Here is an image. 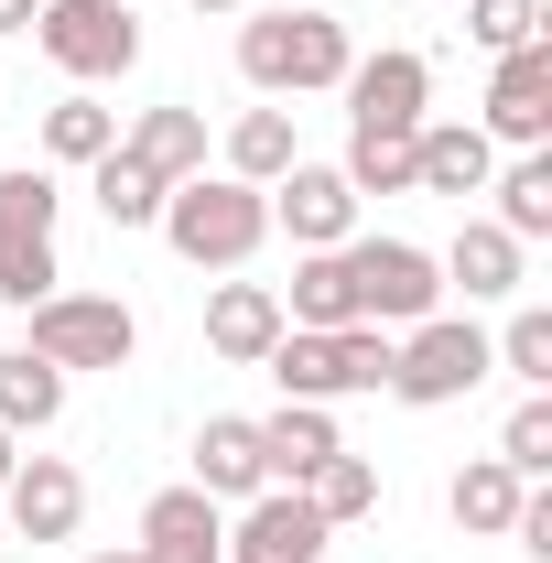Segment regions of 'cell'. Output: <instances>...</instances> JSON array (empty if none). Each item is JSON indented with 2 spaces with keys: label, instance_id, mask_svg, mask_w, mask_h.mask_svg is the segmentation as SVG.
I'll return each mask as SVG.
<instances>
[{
  "label": "cell",
  "instance_id": "cell-29",
  "mask_svg": "<svg viewBox=\"0 0 552 563\" xmlns=\"http://www.w3.org/2000/svg\"><path fill=\"white\" fill-rule=\"evenodd\" d=\"M303 498H314L325 531H357V520L379 509V466H368V455H325V466L303 477Z\"/></svg>",
  "mask_w": 552,
  "mask_h": 563
},
{
  "label": "cell",
  "instance_id": "cell-23",
  "mask_svg": "<svg viewBox=\"0 0 552 563\" xmlns=\"http://www.w3.org/2000/svg\"><path fill=\"white\" fill-rule=\"evenodd\" d=\"M66 390H76L66 368H44V357H33V347H0V422H11L22 444L66 422Z\"/></svg>",
  "mask_w": 552,
  "mask_h": 563
},
{
  "label": "cell",
  "instance_id": "cell-19",
  "mask_svg": "<svg viewBox=\"0 0 552 563\" xmlns=\"http://www.w3.org/2000/svg\"><path fill=\"white\" fill-rule=\"evenodd\" d=\"M141 174H163V185H185V174H207V109H185V98H163V109H131V131H120Z\"/></svg>",
  "mask_w": 552,
  "mask_h": 563
},
{
  "label": "cell",
  "instance_id": "cell-20",
  "mask_svg": "<svg viewBox=\"0 0 552 563\" xmlns=\"http://www.w3.org/2000/svg\"><path fill=\"white\" fill-rule=\"evenodd\" d=\"M281 336V292L272 282H217L207 292V347L228 357V368H261Z\"/></svg>",
  "mask_w": 552,
  "mask_h": 563
},
{
  "label": "cell",
  "instance_id": "cell-6",
  "mask_svg": "<svg viewBox=\"0 0 552 563\" xmlns=\"http://www.w3.org/2000/svg\"><path fill=\"white\" fill-rule=\"evenodd\" d=\"M487 379V325L477 303L466 314H422L390 336V401H412V412H444V401H466Z\"/></svg>",
  "mask_w": 552,
  "mask_h": 563
},
{
  "label": "cell",
  "instance_id": "cell-33",
  "mask_svg": "<svg viewBox=\"0 0 552 563\" xmlns=\"http://www.w3.org/2000/svg\"><path fill=\"white\" fill-rule=\"evenodd\" d=\"M509 542H520L531 563H552V488H531V498H520V520H509Z\"/></svg>",
  "mask_w": 552,
  "mask_h": 563
},
{
  "label": "cell",
  "instance_id": "cell-1",
  "mask_svg": "<svg viewBox=\"0 0 552 563\" xmlns=\"http://www.w3.org/2000/svg\"><path fill=\"white\" fill-rule=\"evenodd\" d=\"M163 250L185 261V272H250L261 250H272V196L261 185H239V174H185L174 196H163Z\"/></svg>",
  "mask_w": 552,
  "mask_h": 563
},
{
  "label": "cell",
  "instance_id": "cell-38",
  "mask_svg": "<svg viewBox=\"0 0 552 563\" xmlns=\"http://www.w3.org/2000/svg\"><path fill=\"white\" fill-rule=\"evenodd\" d=\"M131 11H141V0H131Z\"/></svg>",
  "mask_w": 552,
  "mask_h": 563
},
{
  "label": "cell",
  "instance_id": "cell-22",
  "mask_svg": "<svg viewBox=\"0 0 552 563\" xmlns=\"http://www.w3.org/2000/svg\"><path fill=\"white\" fill-rule=\"evenodd\" d=\"M520 498H531V477H509L498 455H466V466H455V488H444V509H455V531H477V542H509Z\"/></svg>",
  "mask_w": 552,
  "mask_h": 563
},
{
  "label": "cell",
  "instance_id": "cell-10",
  "mask_svg": "<svg viewBox=\"0 0 552 563\" xmlns=\"http://www.w3.org/2000/svg\"><path fill=\"white\" fill-rule=\"evenodd\" d=\"M477 131L498 141V152H552V33L520 44V55H487Z\"/></svg>",
  "mask_w": 552,
  "mask_h": 563
},
{
  "label": "cell",
  "instance_id": "cell-28",
  "mask_svg": "<svg viewBox=\"0 0 552 563\" xmlns=\"http://www.w3.org/2000/svg\"><path fill=\"white\" fill-rule=\"evenodd\" d=\"M487 368H509L520 390H552V303H509V325L487 336Z\"/></svg>",
  "mask_w": 552,
  "mask_h": 563
},
{
  "label": "cell",
  "instance_id": "cell-24",
  "mask_svg": "<svg viewBox=\"0 0 552 563\" xmlns=\"http://www.w3.org/2000/svg\"><path fill=\"white\" fill-rule=\"evenodd\" d=\"M281 292V325H357V292H346V261L336 250H292V282H272Z\"/></svg>",
  "mask_w": 552,
  "mask_h": 563
},
{
  "label": "cell",
  "instance_id": "cell-32",
  "mask_svg": "<svg viewBox=\"0 0 552 563\" xmlns=\"http://www.w3.org/2000/svg\"><path fill=\"white\" fill-rule=\"evenodd\" d=\"M346 185H357V207L368 196H412V141H379V131H346Z\"/></svg>",
  "mask_w": 552,
  "mask_h": 563
},
{
  "label": "cell",
  "instance_id": "cell-27",
  "mask_svg": "<svg viewBox=\"0 0 552 563\" xmlns=\"http://www.w3.org/2000/svg\"><path fill=\"white\" fill-rule=\"evenodd\" d=\"M87 196H98V217H109V228H152L174 185H163V174H141L131 152H98V163H87Z\"/></svg>",
  "mask_w": 552,
  "mask_h": 563
},
{
  "label": "cell",
  "instance_id": "cell-34",
  "mask_svg": "<svg viewBox=\"0 0 552 563\" xmlns=\"http://www.w3.org/2000/svg\"><path fill=\"white\" fill-rule=\"evenodd\" d=\"M76 563H152L141 542H98V553H76Z\"/></svg>",
  "mask_w": 552,
  "mask_h": 563
},
{
  "label": "cell",
  "instance_id": "cell-5",
  "mask_svg": "<svg viewBox=\"0 0 552 563\" xmlns=\"http://www.w3.org/2000/svg\"><path fill=\"white\" fill-rule=\"evenodd\" d=\"M55 174L44 163H11L0 174V303L22 314V303H44V292H66V261H55Z\"/></svg>",
  "mask_w": 552,
  "mask_h": 563
},
{
  "label": "cell",
  "instance_id": "cell-35",
  "mask_svg": "<svg viewBox=\"0 0 552 563\" xmlns=\"http://www.w3.org/2000/svg\"><path fill=\"white\" fill-rule=\"evenodd\" d=\"M33 11H44V0H0V33H33Z\"/></svg>",
  "mask_w": 552,
  "mask_h": 563
},
{
  "label": "cell",
  "instance_id": "cell-15",
  "mask_svg": "<svg viewBox=\"0 0 552 563\" xmlns=\"http://www.w3.org/2000/svg\"><path fill=\"white\" fill-rule=\"evenodd\" d=\"M131 542H141L152 563H228V509H217L207 488H152Z\"/></svg>",
  "mask_w": 552,
  "mask_h": 563
},
{
  "label": "cell",
  "instance_id": "cell-13",
  "mask_svg": "<svg viewBox=\"0 0 552 563\" xmlns=\"http://www.w3.org/2000/svg\"><path fill=\"white\" fill-rule=\"evenodd\" d=\"M76 520H87V477L66 455H22L0 477V531L11 542H76Z\"/></svg>",
  "mask_w": 552,
  "mask_h": 563
},
{
  "label": "cell",
  "instance_id": "cell-14",
  "mask_svg": "<svg viewBox=\"0 0 552 563\" xmlns=\"http://www.w3.org/2000/svg\"><path fill=\"white\" fill-rule=\"evenodd\" d=\"M433 272H444V292H466V303H520V282H531V250H520L498 217H466V228L433 250Z\"/></svg>",
  "mask_w": 552,
  "mask_h": 563
},
{
  "label": "cell",
  "instance_id": "cell-16",
  "mask_svg": "<svg viewBox=\"0 0 552 563\" xmlns=\"http://www.w3.org/2000/svg\"><path fill=\"white\" fill-rule=\"evenodd\" d=\"M487 174H498V141L477 120H422L412 131V196H487Z\"/></svg>",
  "mask_w": 552,
  "mask_h": 563
},
{
  "label": "cell",
  "instance_id": "cell-9",
  "mask_svg": "<svg viewBox=\"0 0 552 563\" xmlns=\"http://www.w3.org/2000/svg\"><path fill=\"white\" fill-rule=\"evenodd\" d=\"M336 98H346V131L412 141L422 120H433V55H412V44H379V55H357V66L336 76Z\"/></svg>",
  "mask_w": 552,
  "mask_h": 563
},
{
  "label": "cell",
  "instance_id": "cell-30",
  "mask_svg": "<svg viewBox=\"0 0 552 563\" xmlns=\"http://www.w3.org/2000/svg\"><path fill=\"white\" fill-rule=\"evenodd\" d=\"M552 33V0H466V44L477 55H520Z\"/></svg>",
  "mask_w": 552,
  "mask_h": 563
},
{
  "label": "cell",
  "instance_id": "cell-12",
  "mask_svg": "<svg viewBox=\"0 0 552 563\" xmlns=\"http://www.w3.org/2000/svg\"><path fill=\"white\" fill-rule=\"evenodd\" d=\"M261 196H272V239H292V250H346L357 239V185L336 163H292Z\"/></svg>",
  "mask_w": 552,
  "mask_h": 563
},
{
  "label": "cell",
  "instance_id": "cell-26",
  "mask_svg": "<svg viewBox=\"0 0 552 563\" xmlns=\"http://www.w3.org/2000/svg\"><path fill=\"white\" fill-rule=\"evenodd\" d=\"M98 152H120V109H98L87 87H76V98H55V109H44V163L87 174Z\"/></svg>",
  "mask_w": 552,
  "mask_h": 563
},
{
  "label": "cell",
  "instance_id": "cell-37",
  "mask_svg": "<svg viewBox=\"0 0 552 563\" xmlns=\"http://www.w3.org/2000/svg\"><path fill=\"white\" fill-rule=\"evenodd\" d=\"M185 11H250V0H185Z\"/></svg>",
  "mask_w": 552,
  "mask_h": 563
},
{
  "label": "cell",
  "instance_id": "cell-17",
  "mask_svg": "<svg viewBox=\"0 0 552 563\" xmlns=\"http://www.w3.org/2000/svg\"><path fill=\"white\" fill-rule=\"evenodd\" d=\"M185 488H207L217 509H239V498H261L272 477H261V422L250 412H207L196 422V477Z\"/></svg>",
  "mask_w": 552,
  "mask_h": 563
},
{
  "label": "cell",
  "instance_id": "cell-7",
  "mask_svg": "<svg viewBox=\"0 0 552 563\" xmlns=\"http://www.w3.org/2000/svg\"><path fill=\"white\" fill-rule=\"evenodd\" d=\"M336 261H346V292H357V325H390V336H401L422 314H444V272H433L422 239H368V228H357Z\"/></svg>",
  "mask_w": 552,
  "mask_h": 563
},
{
  "label": "cell",
  "instance_id": "cell-4",
  "mask_svg": "<svg viewBox=\"0 0 552 563\" xmlns=\"http://www.w3.org/2000/svg\"><path fill=\"white\" fill-rule=\"evenodd\" d=\"M22 347L44 357V368H131L141 357V314L120 292H44V303H22Z\"/></svg>",
  "mask_w": 552,
  "mask_h": 563
},
{
  "label": "cell",
  "instance_id": "cell-21",
  "mask_svg": "<svg viewBox=\"0 0 552 563\" xmlns=\"http://www.w3.org/2000/svg\"><path fill=\"white\" fill-rule=\"evenodd\" d=\"M292 163H303V141H292V109H281V98L239 109L228 141H217V174H239V185H281Z\"/></svg>",
  "mask_w": 552,
  "mask_h": 563
},
{
  "label": "cell",
  "instance_id": "cell-11",
  "mask_svg": "<svg viewBox=\"0 0 552 563\" xmlns=\"http://www.w3.org/2000/svg\"><path fill=\"white\" fill-rule=\"evenodd\" d=\"M325 553H336V531L314 520L303 488H261L228 509V563H325Z\"/></svg>",
  "mask_w": 552,
  "mask_h": 563
},
{
  "label": "cell",
  "instance_id": "cell-18",
  "mask_svg": "<svg viewBox=\"0 0 552 563\" xmlns=\"http://www.w3.org/2000/svg\"><path fill=\"white\" fill-rule=\"evenodd\" d=\"M325 455H346V433L325 401H281V412H261V477L272 488H303Z\"/></svg>",
  "mask_w": 552,
  "mask_h": 563
},
{
  "label": "cell",
  "instance_id": "cell-25",
  "mask_svg": "<svg viewBox=\"0 0 552 563\" xmlns=\"http://www.w3.org/2000/svg\"><path fill=\"white\" fill-rule=\"evenodd\" d=\"M487 196H498L487 217H498L520 250H542V239H552V152H509V163L487 174Z\"/></svg>",
  "mask_w": 552,
  "mask_h": 563
},
{
  "label": "cell",
  "instance_id": "cell-3",
  "mask_svg": "<svg viewBox=\"0 0 552 563\" xmlns=\"http://www.w3.org/2000/svg\"><path fill=\"white\" fill-rule=\"evenodd\" d=\"M281 379V401H368V390H390V325H281L272 336V357H261Z\"/></svg>",
  "mask_w": 552,
  "mask_h": 563
},
{
  "label": "cell",
  "instance_id": "cell-36",
  "mask_svg": "<svg viewBox=\"0 0 552 563\" xmlns=\"http://www.w3.org/2000/svg\"><path fill=\"white\" fill-rule=\"evenodd\" d=\"M11 466H22V433H11V422H0V477H11Z\"/></svg>",
  "mask_w": 552,
  "mask_h": 563
},
{
  "label": "cell",
  "instance_id": "cell-2",
  "mask_svg": "<svg viewBox=\"0 0 552 563\" xmlns=\"http://www.w3.org/2000/svg\"><path fill=\"white\" fill-rule=\"evenodd\" d=\"M357 66V44H346L336 11H314V0H281V11H250L239 22V76H250V98H314V87H336Z\"/></svg>",
  "mask_w": 552,
  "mask_h": 563
},
{
  "label": "cell",
  "instance_id": "cell-8",
  "mask_svg": "<svg viewBox=\"0 0 552 563\" xmlns=\"http://www.w3.org/2000/svg\"><path fill=\"white\" fill-rule=\"evenodd\" d=\"M33 44H44V66L76 76V87H109V76L141 66L131 0H44V11H33Z\"/></svg>",
  "mask_w": 552,
  "mask_h": 563
},
{
  "label": "cell",
  "instance_id": "cell-31",
  "mask_svg": "<svg viewBox=\"0 0 552 563\" xmlns=\"http://www.w3.org/2000/svg\"><path fill=\"white\" fill-rule=\"evenodd\" d=\"M498 466L531 477V488L552 477V390H520V412L498 422Z\"/></svg>",
  "mask_w": 552,
  "mask_h": 563
}]
</instances>
